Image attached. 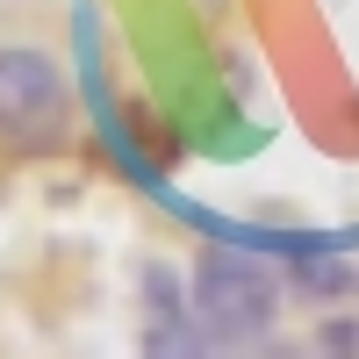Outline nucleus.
<instances>
[{"label": "nucleus", "instance_id": "3", "mask_svg": "<svg viewBox=\"0 0 359 359\" xmlns=\"http://www.w3.org/2000/svg\"><path fill=\"white\" fill-rule=\"evenodd\" d=\"M216 338H194L180 316H151V331H144V352H208Z\"/></svg>", "mask_w": 359, "mask_h": 359}, {"label": "nucleus", "instance_id": "1", "mask_svg": "<svg viewBox=\"0 0 359 359\" xmlns=\"http://www.w3.org/2000/svg\"><path fill=\"white\" fill-rule=\"evenodd\" d=\"M72 130V86L57 57L29 43H0V137L22 151H57Z\"/></svg>", "mask_w": 359, "mask_h": 359}, {"label": "nucleus", "instance_id": "4", "mask_svg": "<svg viewBox=\"0 0 359 359\" xmlns=\"http://www.w3.org/2000/svg\"><path fill=\"white\" fill-rule=\"evenodd\" d=\"M316 352H331V359H359V316H331V323H316Z\"/></svg>", "mask_w": 359, "mask_h": 359}, {"label": "nucleus", "instance_id": "2", "mask_svg": "<svg viewBox=\"0 0 359 359\" xmlns=\"http://www.w3.org/2000/svg\"><path fill=\"white\" fill-rule=\"evenodd\" d=\"M273 309H280V287H273V266H259L245 252H201L194 266V316L216 345H252L259 331H273Z\"/></svg>", "mask_w": 359, "mask_h": 359}, {"label": "nucleus", "instance_id": "5", "mask_svg": "<svg viewBox=\"0 0 359 359\" xmlns=\"http://www.w3.org/2000/svg\"><path fill=\"white\" fill-rule=\"evenodd\" d=\"M302 287H309V294H323V287H331V294H345V287H352V266H309V273H302Z\"/></svg>", "mask_w": 359, "mask_h": 359}]
</instances>
